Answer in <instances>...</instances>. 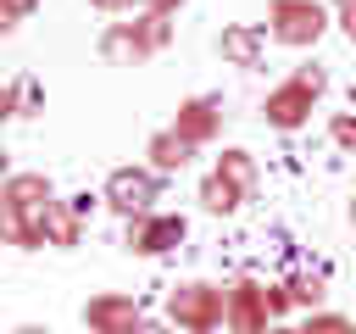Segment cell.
<instances>
[{
    "label": "cell",
    "instance_id": "obj_2",
    "mask_svg": "<svg viewBox=\"0 0 356 334\" xmlns=\"http://www.w3.org/2000/svg\"><path fill=\"white\" fill-rule=\"evenodd\" d=\"M323 28H328V11H323L317 0H273V6H267V33H273L278 45H289V50L317 45Z\"/></svg>",
    "mask_w": 356,
    "mask_h": 334
},
{
    "label": "cell",
    "instance_id": "obj_32",
    "mask_svg": "<svg viewBox=\"0 0 356 334\" xmlns=\"http://www.w3.org/2000/svg\"><path fill=\"white\" fill-rule=\"evenodd\" d=\"M339 6H345V0H339Z\"/></svg>",
    "mask_w": 356,
    "mask_h": 334
},
{
    "label": "cell",
    "instance_id": "obj_25",
    "mask_svg": "<svg viewBox=\"0 0 356 334\" xmlns=\"http://www.w3.org/2000/svg\"><path fill=\"white\" fill-rule=\"evenodd\" d=\"M11 28H17V11H11V6L0 0V33H11Z\"/></svg>",
    "mask_w": 356,
    "mask_h": 334
},
{
    "label": "cell",
    "instance_id": "obj_8",
    "mask_svg": "<svg viewBox=\"0 0 356 334\" xmlns=\"http://www.w3.org/2000/svg\"><path fill=\"white\" fill-rule=\"evenodd\" d=\"M217 128H222V95H195V100H184V106H178L172 134H184L189 145H211V139H217Z\"/></svg>",
    "mask_w": 356,
    "mask_h": 334
},
{
    "label": "cell",
    "instance_id": "obj_22",
    "mask_svg": "<svg viewBox=\"0 0 356 334\" xmlns=\"http://www.w3.org/2000/svg\"><path fill=\"white\" fill-rule=\"evenodd\" d=\"M339 28H345V39L356 45V0H345V6H339Z\"/></svg>",
    "mask_w": 356,
    "mask_h": 334
},
{
    "label": "cell",
    "instance_id": "obj_18",
    "mask_svg": "<svg viewBox=\"0 0 356 334\" xmlns=\"http://www.w3.org/2000/svg\"><path fill=\"white\" fill-rule=\"evenodd\" d=\"M289 306L317 312V306H323V278H295V284H289Z\"/></svg>",
    "mask_w": 356,
    "mask_h": 334
},
{
    "label": "cell",
    "instance_id": "obj_16",
    "mask_svg": "<svg viewBox=\"0 0 356 334\" xmlns=\"http://www.w3.org/2000/svg\"><path fill=\"white\" fill-rule=\"evenodd\" d=\"M139 33H145V45H150V56H156V50H167V45H172V17L145 11V17H139Z\"/></svg>",
    "mask_w": 356,
    "mask_h": 334
},
{
    "label": "cell",
    "instance_id": "obj_9",
    "mask_svg": "<svg viewBox=\"0 0 356 334\" xmlns=\"http://www.w3.org/2000/svg\"><path fill=\"white\" fill-rule=\"evenodd\" d=\"M261 50H267V39H261V28H250V22H228V28L217 33V56H222L228 67H261Z\"/></svg>",
    "mask_w": 356,
    "mask_h": 334
},
{
    "label": "cell",
    "instance_id": "obj_14",
    "mask_svg": "<svg viewBox=\"0 0 356 334\" xmlns=\"http://www.w3.org/2000/svg\"><path fill=\"white\" fill-rule=\"evenodd\" d=\"M217 178H228L239 195H250V189H256V161H250V150H222V156H217Z\"/></svg>",
    "mask_w": 356,
    "mask_h": 334
},
{
    "label": "cell",
    "instance_id": "obj_23",
    "mask_svg": "<svg viewBox=\"0 0 356 334\" xmlns=\"http://www.w3.org/2000/svg\"><path fill=\"white\" fill-rule=\"evenodd\" d=\"M178 6H184V0H145V11H161V17H172Z\"/></svg>",
    "mask_w": 356,
    "mask_h": 334
},
{
    "label": "cell",
    "instance_id": "obj_4",
    "mask_svg": "<svg viewBox=\"0 0 356 334\" xmlns=\"http://www.w3.org/2000/svg\"><path fill=\"white\" fill-rule=\"evenodd\" d=\"M156 189H161V178L150 167H117L106 178V206L122 217H145V212H156Z\"/></svg>",
    "mask_w": 356,
    "mask_h": 334
},
{
    "label": "cell",
    "instance_id": "obj_7",
    "mask_svg": "<svg viewBox=\"0 0 356 334\" xmlns=\"http://www.w3.org/2000/svg\"><path fill=\"white\" fill-rule=\"evenodd\" d=\"M312 89L300 84V78H289V84H278V89H267V100H261V117L273 122V128H284V134H295L306 117H312Z\"/></svg>",
    "mask_w": 356,
    "mask_h": 334
},
{
    "label": "cell",
    "instance_id": "obj_13",
    "mask_svg": "<svg viewBox=\"0 0 356 334\" xmlns=\"http://www.w3.org/2000/svg\"><path fill=\"white\" fill-rule=\"evenodd\" d=\"M44 239L61 245V250H72V245L83 239V217H78L67 200H50V212H44Z\"/></svg>",
    "mask_w": 356,
    "mask_h": 334
},
{
    "label": "cell",
    "instance_id": "obj_17",
    "mask_svg": "<svg viewBox=\"0 0 356 334\" xmlns=\"http://www.w3.org/2000/svg\"><path fill=\"white\" fill-rule=\"evenodd\" d=\"M300 334H356V323H350V317H339V312H312Z\"/></svg>",
    "mask_w": 356,
    "mask_h": 334
},
{
    "label": "cell",
    "instance_id": "obj_11",
    "mask_svg": "<svg viewBox=\"0 0 356 334\" xmlns=\"http://www.w3.org/2000/svg\"><path fill=\"white\" fill-rule=\"evenodd\" d=\"M145 156H150V173H156V178H167V173H184V167H189V156H195V145H189L184 134H172V128H161V134H150V145H145Z\"/></svg>",
    "mask_w": 356,
    "mask_h": 334
},
{
    "label": "cell",
    "instance_id": "obj_3",
    "mask_svg": "<svg viewBox=\"0 0 356 334\" xmlns=\"http://www.w3.org/2000/svg\"><path fill=\"white\" fill-rule=\"evenodd\" d=\"M184 234H189V223H184L178 212H145V217H128L122 245L139 250V256H167V250L184 245Z\"/></svg>",
    "mask_w": 356,
    "mask_h": 334
},
{
    "label": "cell",
    "instance_id": "obj_6",
    "mask_svg": "<svg viewBox=\"0 0 356 334\" xmlns=\"http://www.w3.org/2000/svg\"><path fill=\"white\" fill-rule=\"evenodd\" d=\"M267 284H256V278H239V284H228V328L234 334H267Z\"/></svg>",
    "mask_w": 356,
    "mask_h": 334
},
{
    "label": "cell",
    "instance_id": "obj_31",
    "mask_svg": "<svg viewBox=\"0 0 356 334\" xmlns=\"http://www.w3.org/2000/svg\"><path fill=\"white\" fill-rule=\"evenodd\" d=\"M350 223H356V195H350Z\"/></svg>",
    "mask_w": 356,
    "mask_h": 334
},
{
    "label": "cell",
    "instance_id": "obj_28",
    "mask_svg": "<svg viewBox=\"0 0 356 334\" xmlns=\"http://www.w3.org/2000/svg\"><path fill=\"white\" fill-rule=\"evenodd\" d=\"M17 334H50V328H44V323H22Z\"/></svg>",
    "mask_w": 356,
    "mask_h": 334
},
{
    "label": "cell",
    "instance_id": "obj_26",
    "mask_svg": "<svg viewBox=\"0 0 356 334\" xmlns=\"http://www.w3.org/2000/svg\"><path fill=\"white\" fill-rule=\"evenodd\" d=\"M6 6H11L17 17H28V11H39V0H6Z\"/></svg>",
    "mask_w": 356,
    "mask_h": 334
},
{
    "label": "cell",
    "instance_id": "obj_24",
    "mask_svg": "<svg viewBox=\"0 0 356 334\" xmlns=\"http://www.w3.org/2000/svg\"><path fill=\"white\" fill-rule=\"evenodd\" d=\"M95 11H128V6H139V0H89Z\"/></svg>",
    "mask_w": 356,
    "mask_h": 334
},
{
    "label": "cell",
    "instance_id": "obj_27",
    "mask_svg": "<svg viewBox=\"0 0 356 334\" xmlns=\"http://www.w3.org/2000/svg\"><path fill=\"white\" fill-rule=\"evenodd\" d=\"M6 178H11V156L0 150V184H6Z\"/></svg>",
    "mask_w": 356,
    "mask_h": 334
},
{
    "label": "cell",
    "instance_id": "obj_20",
    "mask_svg": "<svg viewBox=\"0 0 356 334\" xmlns=\"http://www.w3.org/2000/svg\"><path fill=\"white\" fill-rule=\"evenodd\" d=\"M22 117V84H0V122Z\"/></svg>",
    "mask_w": 356,
    "mask_h": 334
},
{
    "label": "cell",
    "instance_id": "obj_1",
    "mask_svg": "<svg viewBox=\"0 0 356 334\" xmlns=\"http://www.w3.org/2000/svg\"><path fill=\"white\" fill-rule=\"evenodd\" d=\"M167 317L184 328V334H211L217 323H228V289H217V284H178L172 295H167Z\"/></svg>",
    "mask_w": 356,
    "mask_h": 334
},
{
    "label": "cell",
    "instance_id": "obj_15",
    "mask_svg": "<svg viewBox=\"0 0 356 334\" xmlns=\"http://www.w3.org/2000/svg\"><path fill=\"white\" fill-rule=\"evenodd\" d=\"M200 206L217 212V217H228V212L239 206V189H234L228 178H217V173H206V184H200Z\"/></svg>",
    "mask_w": 356,
    "mask_h": 334
},
{
    "label": "cell",
    "instance_id": "obj_30",
    "mask_svg": "<svg viewBox=\"0 0 356 334\" xmlns=\"http://www.w3.org/2000/svg\"><path fill=\"white\" fill-rule=\"evenodd\" d=\"M267 334H300V328H267Z\"/></svg>",
    "mask_w": 356,
    "mask_h": 334
},
{
    "label": "cell",
    "instance_id": "obj_10",
    "mask_svg": "<svg viewBox=\"0 0 356 334\" xmlns=\"http://www.w3.org/2000/svg\"><path fill=\"white\" fill-rule=\"evenodd\" d=\"M100 56L117 61V67H139V61H150V45H145L139 22H111L100 33Z\"/></svg>",
    "mask_w": 356,
    "mask_h": 334
},
{
    "label": "cell",
    "instance_id": "obj_19",
    "mask_svg": "<svg viewBox=\"0 0 356 334\" xmlns=\"http://www.w3.org/2000/svg\"><path fill=\"white\" fill-rule=\"evenodd\" d=\"M328 134H334L339 150H356V117H350V111H339V117L328 122Z\"/></svg>",
    "mask_w": 356,
    "mask_h": 334
},
{
    "label": "cell",
    "instance_id": "obj_5",
    "mask_svg": "<svg viewBox=\"0 0 356 334\" xmlns=\"http://www.w3.org/2000/svg\"><path fill=\"white\" fill-rule=\"evenodd\" d=\"M145 317H139V301L134 295H117V289H106V295H89L83 301V328L89 334H134Z\"/></svg>",
    "mask_w": 356,
    "mask_h": 334
},
{
    "label": "cell",
    "instance_id": "obj_29",
    "mask_svg": "<svg viewBox=\"0 0 356 334\" xmlns=\"http://www.w3.org/2000/svg\"><path fill=\"white\" fill-rule=\"evenodd\" d=\"M134 334H167V328H150V323H139V328H134Z\"/></svg>",
    "mask_w": 356,
    "mask_h": 334
},
{
    "label": "cell",
    "instance_id": "obj_12",
    "mask_svg": "<svg viewBox=\"0 0 356 334\" xmlns=\"http://www.w3.org/2000/svg\"><path fill=\"white\" fill-rule=\"evenodd\" d=\"M0 200L28 212V206H50V200H56V189H50V178H44V173H11V178L0 184Z\"/></svg>",
    "mask_w": 356,
    "mask_h": 334
},
{
    "label": "cell",
    "instance_id": "obj_21",
    "mask_svg": "<svg viewBox=\"0 0 356 334\" xmlns=\"http://www.w3.org/2000/svg\"><path fill=\"white\" fill-rule=\"evenodd\" d=\"M267 312H289V284H267Z\"/></svg>",
    "mask_w": 356,
    "mask_h": 334
}]
</instances>
